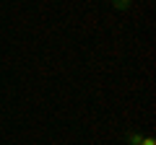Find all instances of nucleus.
<instances>
[{"label": "nucleus", "instance_id": "1", "mask_svg": "<svg viewBox=\"0 0 156 145\" xmlns=\"http://www.w3.org/2000/svg\"><path fill=\"white\" fill-rule=\"evenodd\" d=\"M122 140H125V145H156L154 135H140V132H135V130H128V132L122 135Z\"/></svg>", "mask_w": 156, "mask_h": 145}, {"label": "nucleus", "instance_id": "2", "mask_svg": "<svg viewBox=\"0 0 156 145\" xmlns=\"http://www.w3.org/2000/svg\"><path fill=\"white\" fill-rule=\"evenodd\" d=\"M130 3H133V0H112V8H115V11H128Z\"/></svg>", "mask_w": 156, "mask_h": 145}]
</instances>
